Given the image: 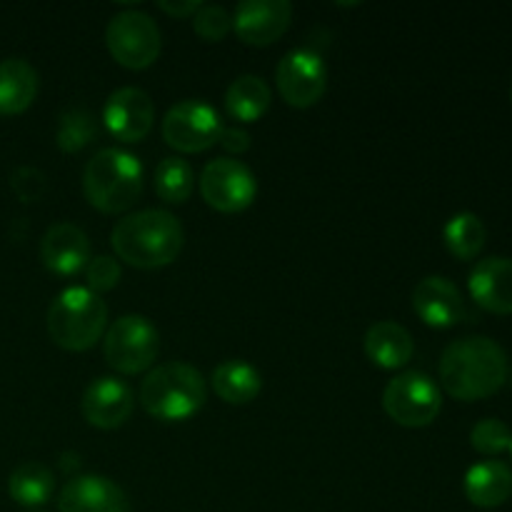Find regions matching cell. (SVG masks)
I'll list each match as a JSON object with an SVG mask.
<instances>
[{"instance_id":"obj_1","label":"cell","mask_w":512,"mask_h":512,"mask_svg":"<svg viewBox=\"0 0 512 512\" xmlns=\"http://www.w3.org/2000/svg\"><path fill=\"white\" fill-rule=\"evenodd\" d=\"M508 378V355L495 340L483 335L460 338L440 358V383L445 393L463 403L490 398Z\"/></svg>"},{"instance_id":"obj_2","label":"cell","mask_w":512,"mask_h":512,"mask_svg":"<svg viewBox=\"0 0 512 512\" xmlns=\"http://www.w3.org/2000/svg\"><path fill=\"white\" fill-rule=\"evenodd\" d=\"M110 243L123 263L155 270L178 258L185 233L180 220L168 210H138L115 223Z\"/></svg>"},{"instance_id":"obj_3","label":"cell","mask_w":512,"mask_h":512,"mask_svg":"<svg viewBox=\"0 0 512 512\" xmlns=\"http://www.w3.org/2000/svg\"><path fill=\"white\" fill-rule=\"evenodd\" d=\"M140 405L145 413L163 423H180L198 413L208 398V388L188 363H163L145 375L140 385Z\"/></svg>"},{"instance_id":"obj_4","label":"cell","mask_w":512,"mask_h":512,"mask_svg":"<svg viewBox=\"0 0 512 512\" xmlns=\"http://www.w3.org/2000/svg\"><path fill=\"white\" fill-rule=\"evenodd\" d=\"M83 190L88 203L100 213H125L143 193V165L125 150H98L85 165Z\"/></svg>"},{"instance_id":"obj_5","label":"cell","mask_w":512,"mask_h":512,"mask_svg":"<svg viewBox=\"0 0 512 512\" xmlns=\"http://www.w3.org/2000/svg\"><path fill=\"white\" fill-rule=\"evenodd\" d=\"M108 305L88 288H68L48 310V333L55 345L70 353L90 350L105 333Z\"/></svg>"},{"instance_id":"obj_6","label":"cell","mask_w":512,"mask_h":512,"mask_svg":"<svg viewBox=\"0 0 512 512\" xmlns=\"http://www.w3.org/2000/svg\"><path fill=\"white\" fill-rule=\"evenodd\" d=\"M105 360L123 375H138L158 360L160 335L145 315H123L105 333Z\"/></svg>"},{"instance_id":"obj_7","label":"cell","mask_w":512,"mask_h":512,"mask_svg":"<svg viewBox=\"0 0 512 512\" xmlns=\"http://www.w3.org/2000/svg\"><path fill=\"white\" fill-rule=\"evenodd\" d=\"M443 408L438 383L420 370L395 375L383 393V410L403 428H425Z\"/></svg>"},{"instance_id":"obj_8","label":"cell","mask_w":512,"mask_h":512,"mask_svg":"<svg viewBox=\"0 0 512 512\" xmlns=\"http://www.w3.org/2000/svg\"><path fill=\"white\" fill-rule=\"evenodd\" d=\"M105 43L115 63L128 70H143L158 60L160 30L150 15L140 10H123L110 18Z\"/></svg>"},{"instance_id":"obj_9","label":"cell","mask_w":512,"mask_h":512,"mask_svg":"<svg viewBox=\"0 0 512 512\" xmlns=\"http://www.w3.org/2000/svg\"><path fill=\"white\" fill-rule=\"evenodd\" d=\"M220 133V115L203 100H183L173 105L163 120L165 143L180 153H203L218 143Z\"/></svg>"},{"instance_id":"obj_10","label":"cell","mask_w":512,"mask_h":512,"mask_svg":"<svg viewBox=\"0 0 512 512\" xmlns=\"http://www.w3.org/2000/svg\"><path fill=\"white\" fill-rule=\"evenodd\" d=\"M200 195L218 213H240L253 205L258 183L240 160L215 158L200 175Z\"/></svg>"},{"instance_id":"obj_11","label":"cell","mask_w":512,"mask_h":512,"mask_svg":"<svg viewBox=\"0 0 512 512\" xmlns=\"http://www.w3.org/2000/svg\"><path fill=\"white\" fill-rule=\"evenodd\" d=\"M275 85L280 98L293 108H310L323 98L328 88V70L315 50H290L275 70Z\"/></svg>"},{"instance_id":"obj_12","label":"cell","mask_w":512,"mask_h":512,"mask_svg":"<svg viewBox=\"0 0 512 512\" xmlns=\"http://www.w3.org/2000/svg\"><path fill=\"white\" fill-rule=\"evenodd\" d=\"M293 20V5L288 0H243L233 13V30L243 43H275L285 35Z\"/></svg>"},{"instance_id":"obj_13","label":"cell","mask_w":512,"mask_h":512,"mask_svg":"<svg viewBox=\"0 0 512 512\" xmlns=\"http://www.w3.org/2000/svg\"><path fill=\"white\" fill-rule=\"evenodd\" d=\"M103 120L110 133L123 143H138L153 130L155 105L140 88H120L108 98Z\"/></svg>"},{"instance_id":"obj_14","label":"cell","mask_w":512,"mask_h":512,"mask_svg":"<svg viewBox=\"0 0 512 512\" xmlns=\"http://www.w3.org/2000/svg\"><path fill=\"white\" fill-rule=\"evenodd\" d=\"M133 390L128 388V383L118 378H98L85 388L83 403V418L88 420L93 428L100 430H115L130 418L133 413Z\"/></svg>"},{"instance_id":"obj_15","label":"cell","mask_w":512,"mask_h":512,"mask_svg":"<svg viewBox=\"0 0 512 512\" xmlns=\"http://www.w3.org/2000/svg\"><path fill=\"white\" fill-rule=\"evenodd\" d=\"M60 512H130L125 490L103 475H78L68 480L58 498Z\"/></svg>"},{"instance_id":"obj_16","label":"cell","mask_w":512,"mask_h":512,"mask_svg":"<svg viewBox=\"0 0 512 512\" xmlns=\"http://www.w3.org/2000/svg\"><path fill=\"white\" fill-rule=\"evenodd\" d=\"M413 310L430 328H453L465 318V300L458 285L443 275H430L415 285Z\"/></svg>"},{"instance_id":"obj_17","label":"cell","mask_w":512,"mask_h":512,"mask_svg":"<svg viewBox=\"0 0 512 512\" xmlns=\"http://www.w3.org/2000/svg\"><path fill=\"white\" fill-rule=\"evenodd\" d=\"M40 258L43 265L55 275H78L90 263V240L78 225L55 223L40 240Z\"/></svg>"},{"instance_id":"obj_18","label":"cell","mask_w":512,"mask_h":512,"mask_svg":"<svg viewBox=\"0 0 512 512\" xmlns=\"http://www.w3.org/2000/svg\"><path fill=\"white\" fill-rule=\"evenodd\" d=\"M470 295L483 310L512 315V258H485L468 280Z\"/></svg>"},{"instance_id":"obj_19","label":"cell","mask_w":512,"mask_h":512,"mask_svg":"<svg viewBox=\"0 0 512 512\" xmlns=\"http://www.w3.org/2000/svg\"><path fill=\"white\" fill-rule=\"evenodd\" d=\"M365 355L383 370H398L410 363L415 353L413 335L393 320H380L365 333Z\"/></svg>"},{"instance_id":"obj_20","label":"cell","mask_w":512,"mask_h":512,"mask_svg":"<svg viewBox=\"0 0 512 512\" xmlns=\"http://www.w3.org/2000/svg\"><path fill=\"white\" fill-rule=\"evenodd\" d=\"M465 495L475 508H500L512 495V470L500 460L473 465L465 475Z\"/></svg>"},{"instance_id":"obj_21","label":"cell","mask_w":512,"mask_h":512,"mask_svg":"<svg viewBox=\"0 0 512 512\" xmlns=\"http://www.w3.org/2000/svg\"><path fill=\"white\" fill-rule=\"evenodd\" d=\"M38 95V73L23 58L0 60V115H20Z\"/></svg>"},{"instance_id":"obj_22","label":"cell","mask_w":512,"mask_h":512,"mask_svg":"<svg viewBox=\"0 0 512 512\" xmlns=\"http://www.w3.org/2000/svg\"><path fill=\"white\" fill-rule=\"evenodd\" d=\"M213 383L215 395L228 405H245L253 403L260 395L263 380L253 365L243 363V360H225L218 368L213 370Z\"/></svg>"},{"instance_id":"obj_23","label":"cell","mask_w":512,"mask_h":512,"mask_svg":"<svg viewBox=\"0 0 512 512\" xmlns=\"http://www.w3.org/2000/svg\"><path fill=\"white\" fill-rule=\"evenodd\" d=\"M270 85L265 83L258 75H240L230 83L228 93H225V108L233 115L235 120H243V123H255V120L263 118L270 108Z\"/></svg>"},{"instance_id":"obj_24","label":"cell","mask_w":512,"mask_h":512,"mask_svg":"<svg viewBox=\"0 0 512 512\" xmlns=\"http://www.w3.org/2000/svg\"><path fill=\"white\" fill-rule=\"evenodd\" d=\"M8 493L23 508H40L55 493L53 470L43 463H23L10 473Z\"/></svg>"},{"instance_id":"obj_25","label":"cell","mask_w":512,"mask_h":512,"mask_svg":"<svg viewBox=\"0 0 512 512\" xmlns=\"http://www.w3.org/2000/svg\"><path fill=\"white\" fill-rule=\"evenodd\" d=\"M443 240L450 255H455L458 260H473L485 248L488 230H485V223L475 213H458L445 225Z\"/></svg>"},{"instance_id":"obj_26","label":"cell","mask_w":512,"mask_h":512,"mask_svg":"<svg viewBox=\"0 0 512 512\" xmlns=\"http://www.w3.org/2000/svg\"><path fill=\"white\" fill-rule=\"evenodd\" d=\"M195 188V173L188 160L165 158L155 168V195L163 203L180 205L190 198Z\"/></svg>"},{"instance_id":"obj_27","label":"cell","mask_w":512,"mask_h":512,"mask_svg":"<svg viewBox=\"0 0 512 512\" xmlns=\"http://www.w3.org/2000/svg\"><path fill=\"white\" fill-rule=\"evenodd\" d=\"M95 135H98V125H95L93 113L85 108H70L60 115L55 140L63 153H78L85 145H90V140H95Z\"/></svg>"},{"instance_id":"obj_28","label":"cell","mask_w":512,"mask_h":512,"mask_svg":"<svg viewBox=\"0 0 512 512\" xmlns=\"http://www.w3.org/2000/svg\"><path fill=\"white\" fill-rule=\"evenodd\" d=\"M510 428L498 418H485L470 433V445L480 455H500L510 448Z\"/></svg>"},{"instance_id":"obj_29","label":"cell","mask_w":512,"mask_h":512,"mask_svg":"<svg viewBox=\"0 0 512 512\" xmlns=\"http://www.w3.org/2000/svg\"><path fill=\"white\" fill-rule=\"evenodd\" d=\"M193 28L208 43H220L233 30V15L223 5H200L193 15Z\"/></svg>"},{"instance_id":"obj_30","label":"cell","mask_w":512,"mask_h":512,"mask_svg":"<svg viewBox=\"0 0 512 512\" xmlns=\"http://www.w3.org/2000/svg\"><path fill=\"white\" fill-rule=\"evenodd\" d=\"M10 188L23 203H35V200L43 198L45 188H48V178H45L43 170L23 165V168L13 170V175H10Z\"/></svg>"},{"instance_id":"obj_31","label":"cell","mask_w":512,"mask_h":512,"mask_svg":"<svg viewBox=\"0 0 512 512\" xmlns=\"http://www.w3.org/2000/svg\"><path fill=\"white\" fill-rule=\"evenodd\" d=\"M85 278H88V290H93L95 295L108 293V290H113L120 280L118 260L108 258V255L93 258L85 265Z\"/></svg>"},{"instance_id":"obj_32","label":"cell","mask_w":512,"mask_h":512,"mask_svg":"<svg viewBox=\"0 0 512 512\" xmlns=\"http://www.w3.org/2000/svg\"><path fill=\"white\" fill-rule=\"evenodd\" d=\"M220 145H223L228 153L233 155H240L245 153V150L250 148V135L245 133L243 128H223V133H220Z\"/></svg>"},{"instance_id":"obj_33","label":"cell","mask_w":512,"mask_h":512,"mask_svg":"<svg viewBox=\"0 0 512 512\" xmlns=\"http://www.w3.org/2000/svg\"><path fill=\"white\" fill-rule=\"evenodd\" d=\"M200 0H160L158 8L163 10V13L173 15V18H193L195 13L200 10Z\"/></svg>"},{"instance_id":"obj_34","label":"cell","mask_w":512,"mask_h":512,"mask_svg":"<svg viewBox=\"0 0 512 512\" xmlns=\"http://www.w3.org/2000/svg\"><path fill=\"white\" fill-rule=\"evenodd\" d=\"M78 465H80V458L75 453H65L63 455V460H60V470H63V473H73V468L78 470Z\"/></svg>"},{"instance_id":"obj_35","label":"cell","mask_w":512,"mask_h":512,"mask_svg":"<svg viewBox=\"0 0 512 512\" xmlns=\"http://www.w3.org/2000/svg\"><path fill=\"white\" fill-rule=\"evenodd\" d=\"M30 512H45V510H30Z\"/></svg>"},{"instance_id":"obj_36","label":"cell","mask_w":512,"mask_h":512,"mask_svg":"<svg viewBox=\"0 0 512 512\" xmlns=\"http://www.w3.org/2000/svg\"><path fill=\"white\" fill-rule=\"evenodd\" d=\"M510 450H512V438H510Z\"/></svg>"},{"instance_id":"obj_37","label":"cell","mask_w":512,"mask_h":512,"mask_svg":"<svg viewBox=\"0 0 512 512\" xmlns=\"http://www.w3.org/2000/svg\"><path fill=\"white\" fill-rule=\"evenodd\" d=\"M510 100H512V93H510Z\"/></svg>"}]
</instances>
